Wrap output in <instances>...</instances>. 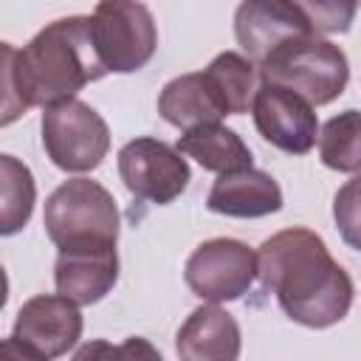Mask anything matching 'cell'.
Segmentation results:
<instances>
[{"label":"cell","mask_w":361,"mask_h":361,"mask_svg":"<svg viewBox=\"0 0 361 361\" xmlns=\"http://www.w3.org/2000/svg\"><path fill=\"white\" fill-rule=\"evenodd\" d=\"M0 56L3 127L28 107L48 110L73 102L85 85L107 76L93 42V20L82 14L48 23L23 51L3 42Z\"/></svg>","instance_id":"obj_1"},{"label":"cell","mask_w":361,"mask_h":361,"mask_svg":"<svg viewBox=\"0 0 361 361\" xmlns=\"http://www.w3.org/2000/svg\"><path fill=\"white\" fill-rule=\"evenodd\" d=\"M257 262L262 285L290 322L322 330L350 313L353 279L316 231L302 226L276 231L259 245Z\"/></svg>","instance_id":"obj_2"},{"label":"cell","mask_w":361,"mask_h":361,"mask_svg":"<svg viewBox=\"0 0 361 361\" xmlns=\"http://www.w3.org/2000/svg\"><path fill=\"white\" fill-rule=\"evenodd\" d=\"M42 223L59 254H96L116 251L121 217L113 195L99 180L71 178L48 195Z\"/></svg>","instance_id":"obj_3"},{"label":"cell","mask_w":361,"mask_h":361,"mask_svg":"<svg viewBox=\"0 0 361 361\" xmlns=\"http://www.w3.org/2000/svg\"><path fill=\"white\" fill-rule=\"evenodd\" d=\"M257 71L262 82L288 87L310 104H330L344 93L350 79L344 51L316 34L285 42Z\"/></svg>","instance_id":"obj_4"},{"label":"cell","mask_w":361,"mask_h":361,"mask_svg":"<svg viewBox=\"0 0 361 361\" xmlns=\"http://www.w3.org/2000/svg\"><path fill=\"white\" fill-rule=\"evenodd\" d=\"M90 20L93 42L107 73H135L152 59L158 31L144 3L104 0L93 8Z\"/></svg>","instance_id":"obj_5"},{"label":"cell","mask_w":361,"mask_h":361,"mask_svg":"<svg viewBox=\"0 0 361 361\" xmlns=\"http://www.w3.org/2000/svg\"><path fill=\"white\" fill-rule=\"evenodd\" d=\"M39 130L51 164L62 172H90L110 149V130L104 118L79 99L48 107Z\"/></svg>","instance_id":"obj_6"},{"label":"cell","mask_w":361,"mask_h":361,"mask_svg":"<svg viewBox=\"0 0 361 361\" xmlns=\"http://www.w3.org/2000/svg\"><path fill=\"white\" fill-rule=\"evenodd\" d=\"M259 276L257 251L243 240L214 237L200 243L183 268V279L195 296L209 305L240 299Z\"/></svg>","instance_id":"obj_7"},{"label":"cell","mask_w":361,"mask_h":361,"mask_svg":"<svg viewBox=\"0 0 361 361\" xmlns=\"http://www.w3.org/2000/svg\"><path fill=\"white\" fill-rule=\"evenodd\" d=\"M118 175L124 186L149 203L166 206L180 197L192 180L186 158L161 138H133L118 149Z\"/></svg>","instance_id":"obj_8"},{"label":"cell","mask_w":361,"mask_h":361,"mask_svg":"<svg viewBox=\"0 0 361 361\" xmlns=\"http://www.w3.org/2000/svg\"><path fill=\"white\" fill-rule=\"evenodd\" d=\"M251 116L259 135L288 155H305L316 144V110L299 93L262 82L251 102Z\"/></svg>","instance_id":"obj_9"},{"label":"cell","mask_w":361,"mask_h":361,"mask_svg":"<svg viewBox=\"0 0 361 361\" xmlns=\"http://www.w3.org/2000/svg\"><path fill=\"white\" fill-rule=\"evenodd\" d=\"M307 34L313 31L299 3L248 0V3H240L234 11V37L245 51V56L257 62V68L285 42Z\"/></svg>","instance_id":"obj_10"},{"label":"cell","mask_w":361,"mask_h":361,"mask_svg":"<svg viewBox=\"0 0 361 361\" xmlns=\"http://www.w3.org/2000/svg\"><path fill=\"white\" fill-rule=\"evenodd\" d=\"M20 344L34 350L42 358H59L65 355L82 336V313L79 305L59 293H39L31 296L17 319H14V333Z\"/></svg>","instance_id":"obj_11"},{"label":"cell","mask_w":361,"mask_h":361,"mask_svg":"<svg viewBox=\"0 0 361 361\" xmlns=\"http://www.w3.org/2000/svg\"><path fill=\"white\" fill-rule=\"evenodd\" d=\"M240 347V324L220 305L195 307L175 336V350L180 361H237Z\"/></svg>","instance_id":"obj_12"},{"label":"cell","mask_w":361,"mask_h":361,"mask_svg":"<svg viewBox=\"0 0 361 361\" xmlns=\"http://www.w3.org/2000/svg\"><path fill=\"white\" fill-rule=\"evenodd\" d=\"M158 113L166 124L189 133L206 124H220L223 116H228L226 104L220 102L217 90L212 87L209 76L200 73H183L164 85L158 93Z\"/></svg>","instance_id":"obj_13"},{"label":"cell","mask_w":361,"mask_h":361,"mask_svg":"<svg viewBox=\"0 0 361 361\" xmlns=\"http://www.w3.org/2000/svg\"><path fill=\"white\" fill-rule=\"evenodd\" d=\"M206 206L226 217H265L282 209V189L268 172L251 166L220 175L209 189Z\"/></svg>","instance_id":"obj_14"},{"label":"cell","mask_w":361,"mask_h":361,"mask_svg":"<svg viewBox=\"0 0 361 361\" xmlns=\"http://www.w3.org/2000/svg\"><path fill=\"white\" fill-rule=\"evenodd\" d=\"M118 279V257L116 251L96 254H59L54 265L56 293L71 299L73 305H96L110 293Z\"/></svg>","instance_id":"obj_15"},{"label":"cell","mask_w":361,"mask_h":361,"mask_svg":"<svg viewBox=\"0 0 361 361\" xmlns=\"http://www.w3.org/2000/svg\"><path fill=\"white\" fill-rule=\"evenodd\" d=\"M178 152L195 158L203 169L217 175H231L251 169L254 158L248 144L223 124H206L197 130H189L178 138Z\"/></svg>","instance_id":"obj_16"},{"label":"cell","mask_w":361,"mask_h":361,"mask_svg":"<svg viewBox=\"0 0 361 361\" xmlns=\"http://www.w3.org/2000/svg\"><path fill=\"white\" fill-rule=\"evenodd\" d=\"M257 65L237 54V51H223L217 54L209 68L203 71L212 82V87L217 90L220 102L226 104L228 116H240V113H248V104L254 102V93H257Z\"/></svg>","instance_id":"obj_17"},{"label":"cell","mask_w":361,"mask_h":361,"mask_svg":"<svg viewBox=\"0 0 361 361\" xmlns=\"http://www.w3.org/2000/svg\"><path fill=\"white\" fill-rule=\"evenodd\" d=\"M34 200H37V183L31 169L17 161L14 155H0V231L17 234L31 212H34Z\"/></svg>","instance_id":"obj_18"},{"label":"cell","mask_w":361,"mask_h":361,"mask_svg":"<svg viewBox=\"0 0 361 361\" xmlns=\"http://www.w3.org/2000/svg\"><path fill=\"white\" fill-rule=\"evenodd\" d=\"M322 164L336 172H361V113L344 110L319 133Z\"/></svg>","instance_id":"obj_19"},{"label":"cell","mask_w":361,"mask_h":361,"mask_svg":"<svg viewBox=\"0 0 361 361\" xmlns=\"http://www.w3.org/2000/svg\"><path fill=\"white\" fill-rule=\"evenodd\" d=\"M333 220L338 226L341 240L361 251V175H355L353 180H347L336 197H333Z\"/></svg>","instance_id":"obj_20"},{"label":"cell","mask_w":361,"mask_h":361,"mask_svg":"<svg viewBox=\"0 0 361 361\" xmlns=\"http://www.w3.org/2000/svg\"><path fill=\"white\" fill-rule=\"evenodd\" d=\"M310 31L316 37L322 34H344L355 17V6L353 3H299Z\"/></svg>","instance_id":"obj_21"},{"label":"cell","mask_w":361,"mask_h":361,"mask_svg":"<svg viewBox=\"0 0 361 361\" xmlns=\"http://www.w3.org/2000/svg\"><path fill=\"white\" fill-rule=\"evenodd\" d=\"M71 361H121V347L110 344V341H102V338L85 341Z\"/></svg>","instance_id":"obj_22"},{"label":"cell","mask_w":361,"mask_h":361,"mask_svg":"<svg viewBox=\"0 0 361 361\" xmlns=\"http://www.w3.org/2000/svg\"><path fill=\"white\" fill-rule=\"evenodd\" d=\"M118 347H121V361H164L161 353L141 336H130Z\"/></svg>","instance_id":"obj_23"},{"label":"cell","mask_w":361,"mask_h":361,"mask_svg":"<svg viewBox=\"0 0 361 361\" xmlns=\"http://www.w3.org/2000/svg\"><path fill=\"white\" fill-rule=\"evenodd\" d=\"M0 361H48L42 355H37L34 350H28L25 344H20L14 336H8L0 347Z\"/></svg>","instance_id":"obj_24"}]
</instances>
